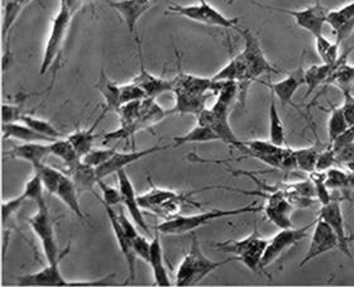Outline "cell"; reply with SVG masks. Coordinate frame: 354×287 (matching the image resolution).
Returning a JSON list of instances; mask_svg holds the SVG:
<instances>
[{"label": "cell", "instance_id": "1", "mask_svg": "<svg viewBox=\"0 0 354 287\" xmlns=\"http://www.w3.org/2000/svg\"><path fill=\"white\" fill-rule=\"evenodd\" d=\"M263 212V205H257L254 204H248V205L242 206V207H236V209H213L209 212H203V213L195 214V215H183L178 214L176 216L171 219H165V221L158 223L156 225L161 234L166 236H183L186 233L195 232L200 227L207 225L212 221H218L221 218L227 216H236L241 214H254Z\"/></svg>", "mask_w": 354, "mask_h": 287}, {"label": "cell", "instance_id": "2", "mask_svg": "<svg viewBox=\"0 0 354 287\" xmlns=\"http://www.w3.org/2000/svg\"><path fill=\"white\" fill-rule=\"evenodd\" d=\"M236 261V257L227 258L224 261H213L205 256L198 237H192V243L187 253L177 267L175 275V286H196L205 280L212 272L223 266Z\"/></svg>", "mask_w": 354, "mask_h": 287}, {"label": "cell", "instance_id": "3", "mask_svg": "<svg viewBox=\"0 0 354 287\" xmlns=\"http://www.w3.org/2000/svg\"><path fill=\"white\" fill-rule=\"evenodd\" d=\"M149 190L138 196L140 205L143 210L152 212L156 215L163 216L165 219H171L181 212L184 204H192L201 207L196 201H192V195L196 192H175L170 189L157 187L149 180Z\"/></svg>", "mask_w": 354, "mask_h": 287}, {"label": "cell", "instance_id": "4", "mask_svg": "<svg viewBox=\"0 0 354 287\" xmlns=\"http://www.w3.org/2000/svg\"><path fill=\"white\" fill-rule=\"evenodd\" d=\"M73 18L74 13L67 7L65 0H59V10L52 19L50 35L44 44V56L39 68L41 76L47 74L56 64H59Z\"/></svg>", "mask_w": 354, "mask_h": 287}, {"label": "cell", "instance_id": "5", "mask_svg": "<svg viewBox=\"0 0 354 287\" xmlns=\"http://www.w3.org/2000/svg\"><path fill=\"white\" fill-rule=\"evenodd\" d=\"M28 223H30V229L33 230V233L37 236L39 242L42 244V250H44V257L47 259V263L59 262L66 257L70 252V247H66L64 250H59L47 201L37 205V212L30 216Z\"/></svg>", "mask_w": 354, "mask_h": 287}, {"label": "cell", "instance_id": "6", "mask_svg": "<svg viewBox=\"0 0 354 287\" xmlns=\"http://www.w3.org/2000/svg\"><path fill=\"white\" fill-rule=\"evenodd\" d=\"M166 15H178V17H184L186 19H190L192 22L234 30L241 21L239 18H229L227 15H223L207 0H199V3L190 4V6H181V4L172 3L167 8Z\"/></svg>", "mask_w": 354, "mask_h": 287}, {"label": "cell", "instance_id": "7", "mask_svg": "<svg viewBox=\"0 0 354 287\" xmlns=\"http://www.w3.org/2000/svg\"><path fill=\"white\" fill-rule=\"evenodd\" d=\"M232 107L228 104L221 103V102H215L212 108H205L204 111L200 113L198 118V123L207 125L212 128L221 140H223L229 147L238 149L239 152L244 154L245 152V145L243 140H238L232 127L229 124V111Z\"/></svg>", "mask_w": 354, "mask_h": 287}, {"label": "cell", "instance_id": "8", "mask_svg": "<svg viewBox=\"0 0 354 287\" xmlns=\"http://www.w3.org/2000/svg\"><path fill=\"white\" fill-rule=\"evenodd\" d=\"M254 4L262 9H267L271 12H279V13L292 17L295 19L296 26L308 30L314 37H317L319 35H323L326 17L330 12V9L323 6L320 0H317L314 6H310L304 9H297V10L286 9V8L270 7V6H263L259 3H254Z\"/></svg>", "mask_w": 354, "mask_h": 287}, {"label": "cell", "instance_id": "9", "mask_svg": "<svg viewBox=\"0 0 354 287\" xmlns=\"http://www.w3.org/2000/svg\"><path fill=\"white\" fill-rule=\"evenodd\" d=\"M236 30L243 38L244 48L242 55L248 67V74L252 82H259V76L262 75L279 74V70L274 68L271 62L266 59L257 36L247 28L242 30L236 27Z\"/></svg>", "mask_w": 354, "mask_h": 287}, {"label": "cell", "instance_id": "10", "mask_svg": "<svg viewBox=\"0 0 354 287\" xmlns=\"http://www.w3.org/2000/svg\"><path fill=\"white\" fill-rule=\"evenodd\" d=\"M315 221H311L308 225L301 227V228H286L280 229V232L272 237L271 239H268V243L266 247L265 254L262 258V268L266 272V268L270 265H272L273 262L280 258L285 252H288L291 247H294L299 242H301L308 237L309 229L314 228ZM268 276V273L266 272Z\"/></svg>", "mask_w": 354, "mask_h": 287}, {"label": "cell", "instance_id": "11", "mask_svg": "<svg viewBox=\"0 0 354 287\" xmlns=\"http://www.w3.org/2000/svg\"><path fill=\"white\" fill-rule=\"evenodd\" d=\"M104 3L111 7L119 17L123 19L129 33L132 35L136 42L140 41L137 35V24L140 18L147 13L149 9L158 4L160 0H103Z\"/></svg>", "mask_w": 354, "mask_h": 287}, {"label": "cell", "instance_id": "12", "mask_svg": "<svg viewBox=\"0 0 354 287\" xmlns=\"http://www.w3.org/2000/svg\"><path fill=\"white\" fill-rule=\"evenodd\" d=\"M333 250H339L338 237L333 232V229L329 227V224L326 221L317 218L309 248L300 262V267H304L314 258L319 257V256Z\"/></svg>", "mask_w": 354, "mask_h": 287}, {"label": "cell", "instance_id": "13", "mask_svg": "<svg viewBox=\"0 0 354 287\" xmlns=\"http://www.w3.org/2000/svg\"><path fill=\"white\" fill-rule=\"evenodd\" d=\"M169 148H174V145H165V146H152L145 148L140 151H132V152H115L108 163H104L96 169V175L99 180H104L105 177L111 176L113 174H117L120 169H126L131 163H137L147 156L155 155L158 152L166 151Z\"/></svg>", "mask_w": 354, "mask_h": 287}, {"label": "cell", "instance_id": "14", "mask_svg": "<svg viewBox=\"0 0 354 287\" xmlns=\"http://www.w3.org/2000/svg\"><path fill=\"white\" fill-rule=\"evenodd\" d=\"M317 218L323 219L329 224L333 232L338 237L339 250L346 256L352 258V250H351L352 237L348 236L347 230H346V221H344L339 201L332 200L329 204L322 205V209L317 213Z\"/></svg>", "mask_w": 354, "mask_h": 287}, {"label": "cell", "instance_id": "15", "mask_svg": "<svg viewBox=\"0 0 354 287\" xmlns=\"http://www.w3.org/2000/svg\"><path fill=\"white\" fill-rule=\"evenodd\" d=\"M102 204H103L105 213L108 215V219L111 223L115 241L118 243L119 250L122 252L123 257L126 259L127 268H128V279H127L126 284L132 282V281L136 280V259H137V256H136L134 250H133L132 242L127 236L126 232L123 230V227L119 221L118 213L114 209V206L108 205V204H104V203H102Z\"/></svg>", "mask_w": 354, "mask_h": 287}, {"label": "cell", "instance_id": "16", "mask_svg": "<svg viewBox=\"0 0 354 287\" xmlns=\"http://www.w3.org/2000/svg\"><path fill=\"white\" fill-rule=\"evenodd\" d=\"M117 177H118L119 190L122 194V204L126 206L127 212L131 215L133 221L137 224V227L148 234L151 230L148 227L147 221H145L143 209L140 207V201H138V195L136 194L132 180L128 176L126 169L118 171Z\"/></svg>", "mask_w": 354, "mask_h": 287}, {"label": "cell", "instance_id": "17", "mask_svg": "<svg viewBox=\"0 0 354 287\" xmlns=\"http://www.w3.org/2000/svg\"><path fill=\"white\" fill-rule=\"evenodd\" d=\"M138 48V57H140V73L134 76L132 82H136L145 93L147 98H157L167 91H174V80L172 79H162L156 75L151 74L143 65L142 59V47L140 41L136 42Z\"/></svg>", "mask_w": 354, "mask_h": 287}, {"label": "cell", "instance_id": "18", "mask_svg": "<svg viewBox=\"0 0 354 287\" xmlns=\"http://www.w3.org/2000/svg\"><path fill=\"white\" fill-rule=\"evenodd\" d=\"M59 262L47 263L37 272L23 275L17 279L19 286H68L70 281L64 277L59 268Z\"/></svg>", "mask_w": 354, "mask_h": 287}, {"label": "cell", "instance_id": "19", "mask_svg": "<svg viewBox=\"0 0 354 287\" xmlns=\"http://www.w3.org/2000/svg\"><path fill=\"white\" fill-rule=\"evenodd\" d=\"M177 68L178 74L172 77L174 91H184L192 94H207L213 93L214 82L212 77H201L195 75L186 74L181 67V56L176 50Z\"/></svg>", "mask_w": 354, "mask_h": 287}, {"label": "cell", "instance_id": "20", "mask_svg": "<svg viewBox=\"0 0 354 287\" xmlns=\"http://www.w3.org/2000/svg\"><path fill=\"white\" fill-rule=\"evenodd\" d=\"M50 155H51V143H46V142L22 143L6 152V156L10 158L30 163L32 169L41 163H44V160Z\"/></svg>", "mask_w": 354, "mask_h": 287}, {"label": "cell", "instance_id": "21", "mask_svg": "<svg viewBox=\"0 0 354 287\" xmlns=\"http://www.w3.org/2000/svg\"><path fill=\"white\" fill-rule=\"evenodd\" d=\"M265 86L271 90L273 95L279 99L283 107L292 105V99L295 96L297 90L303 86L305 84L304 79V70L299 68L294 73L288 74L285 79H282L281 82H272V84H267V82H261Z\"/></svg>", "mask_w": 354, "mask_h": 287}, {"label": "cell", "instance_id": "22", "mask_svg": "<svg viewBox=\"0 0 354 287\" xmlns=\"http://www.w3.org/2000/svg\"><path fill=\"white\" fill-rule=\"evenodd\" d=\"M53 195L57 199L61 200L85 225L88 224L86 216H85V213L82 212V204H80V200H79L80 194L77 192L73 178L68 176L66 172H64V175L61 177Z\"/></svg>", "mask_w": 354, "mask_h": 287}, {"label": "cell", "instance_id": "23", "mask_svg": "<svg viewBox=\"0 0 354 287\" xmlns=\"http://www.w3.org/2000/svg\"><path fill=\"white\" fill-rule=\"evenodd\" d=\"M148 265L153 272V282L155 286H171L172 282L167 270L163 262L162 242H161V233L155 229V236L151 241V250H149V259Z\"/></svg>", "mask_w": 354, "mask_h": 287}, {"label": "cell", "instance_id": "24", "mask_svg": "<svg viewBox=\"0 0 354 287\" xmlns=\"http://www.w3.org/2000/svg\"><path fill=\"white\" fill-rule=\"evenodd\" d=\"M176 103L174 108L169 109L171 114H192L198 117L201 111H204L207 107V99L213 96L214 93H207V94H192V93H184V91H174Z\"/></svg>", "mask_w": 354, "mask_h": 287}, {"label": "cell", "instance_id": "25", "mask_svg": "<svg viewBox=\"0 0 354 287\" xmlns=\"http://www.w3.org/2000/svg\"><path fill=\"white\" fill-rule=\"evenodd\" d=\"M266 238H262L259 234L257 227L252 232L250 236L242 238V239H236V241H224V242H216L213 243V247L223 253L233 254L234 257H242L244 254L250 253L251 250H254L259 243H262Z\"/></svg>", "mask_w": 354, "mask_h": 287}, {"label": "cell", "instance_id": "26", "mask_svg": "<svg viewBox=\"0 0 354 287\" xmlns=\"http://www.w3.org/2000/svg\"><path fill=\"white\" fill-rule=\"evenodd\" d=\"M170 113L167 109H163L156 103L155 98H147L140 103V117L137 125L140 131L151 129L153 125L158 124L163 119L169 117Z\"/></svg>", "mask_w": 354, "mask_h": 287}, {"label": "cell", "instance_id": "27", "mask_svg": "<svg viewBox=\"0 0 354 287\" xmlns=\"http://www.w3.org/2000/svg\"><path fill=\"white\" fill-rule=\"evenodd\" d=\"M96 89L104 98V108L108 111H114L118 114L119 109L122 108V98H120V85L113 82L105 71H100L99 80L96 82Z\"/></svg>", "mask_w": 354, "mask_h": 287}, {"label": "cell", "instance_id": "28", "mask_svg": "<svg viewBox=\"0 0 354 287\" xmlns=\"http://www.w3.org/2000/svg\"><path fill=\"white\" fill-rule=\"evenodd\" d=\"M106 113H108L106 108H104L102 114L97 117V119L93 123L91 127H88L86 129L76 128V131L74 133L67 136V140L73 143V146L77 151V154L82 156V158L93 149L94 142L96 140V127H97L100 120H103L104 117L106 115Z\"/></svg>", "mask_w": 354, "mask_h": 287}, {"label": "cell", "instance_id": "29", "mask_svg": "<svg viewBox=\"0 0 354 287\" xmlns=\"http://www.w3.org/2000/svg\"><path fill=\"white\" fill-rule=\"evenodd\" d=\"M65 172L73 178L75 186H76V189H77L80 195L82 192H86L95 194L94 189H95V185H97V181H99L97 175H96V169L85 165L82 161L73 169H66Z\"/></svg>", "mask_w": 354, "mask_h": 287}, {"label": "cell", "instance_id": "30", "mask_svg": "<svg viewBox=\"0 0 354 287\" xmlns=\"http://www.w3.org/2000/svg\"><path fill=\"white\" fill-rule=\"evenodd\" d=\"M3 137L4 140L8 138H13V140H21L23 143H28V142H46V143H51L53 140L50 137H46L41 133L33 131L30 127L24 124L22 122H17V123H6L3 124Z\"/></svg>", "mask_w": 354, "mask_h": 287}, {"label": "cell", "instance_id": "31", "mask_svg": "<svg viewBox=\"0 0 354 287\" xmlns=\"http://www.w3.org/2000/svg\"><path fill=\"white\" fill-rule=\"evenodd\" d=\"M221 140L219 136L207 125H195L189 132L185 133L184 136H176L172 138L174 148L189 145V143H209V142H216Z\"/></svg>", "mask_w": 354, "mask_h": 287}, {"label": "cell", "instance_id": "32", "mask_svg": "<svg viewBox=\"0 0 354 287\" xmlns=\"http://www.w3.org/2000/svg\"><path fill=\"white\" fill-rule=\"evenodd\" d=\"M333 71H334V64H324V62L322 65H313L308 70H304L305 85L308 88L305 98H309L315 89L328 82Z\"/></svg>", "mask_w": 354, "mask_h": 287}, {"label": "cell", "instance_id": "33", "mask_svg": "<svg viewBox=\"0 0 354 287\" xmlns=\"http://www.w3.org/2000/svg\"><path fill=\"white\" fill-rule=\"evenodd\" d=\"M268 122H270V140L273 145L285 147L286 145V133H285V125L280 117V111L276 103V96L271 93V102L268 108Z\"/></svg>", "mask_w": 354, "mask_h": 287}, {"label": "cell", "instance_id": "34", "mask_svg": "<svg viewBox=\"0 0 354 287\" xmlns=\"http://www.w3.org/2000/svg\"><path fill=\"white\" fill-rule=\"evenodd\" d=\"M351 50L346 51L334 64V71L328 79V84H335L339 89L351 88L354 84V66L348 65L347 59Z\"/></svg>", "mask_w": 354, "mask_h": 287}, {"label": "cell", "instance_id": "35", "mask_svg": "<svg viewBox=\"0 0 354 287\" xmlns=\"http://www.w3.org/2000/svg\"><path fill=\"white\" fill-rule=\"evenodd\" d=\"M51 155L65 163L66 169H73L82 163V156L77 154L73 143L67 138H59L51 142Z\"/></svg>", "mask_w": 354, "mask_h": 287}, {"label": "cell", "instance_id": "36", "mask_svg": "<svg viewBox=\"0 0 354 287\" xmlns=\"http://www.w3.org/2000/svg\"><path fill=\"white\" fill-rule=\"evenodd\" d=\"M21 122L30 127L33 131L41 133V134H44L46 137H50L52 140L62 138V133L57 131L56 127L52 124L51 122L44 120V119L42 118H38V117H35L33 114L24 113L22 115V118H21Z\"/></svg>", "mask_w": 354, "mask_h": 287}, {"label": "cell", "instance_id": "37", "mask_svg": "<svg viewBox=\"0 0 354 287\" xmlns=\"http://www.w3.org/2000/svg\"><path fill=\"white\" fill-rule=\"evenodd\" d=\"M319 149L317 147L297 148L295 149L296 166L297 169L311 174L317 171V158H319Z\"/></svg>", "mask_w": 354, "mask_h": 287}, {"label": "cell", "instance_id": "38", "mask_svg": "<svg viewBox=\"0 0 354 287\" xmlns=\"http://www.w3.org/2000/svg\"><path fill=\"white\" fill-rule=\"evenodd\" d=\"M315 38V50L319 55V57L324 64H335L337 59H339V44L330 42L328 38H325L323 35H319Z\"/></svg>", "mask_w": 354, "mask_h": 287}, {"label": "cell", "instance_id": "39", "mask_svg": "<svg viewBox=\"0 0 354 287\" xmlns=\"http://www.w3.org/2000/svg\"><path fill=\"white\" fill-rule=\"evenodd\" d=\"M348 128L347 120L343 114V111L340 107H332L330 111V117L328 120V138H329V145H332L334 140L339 137L342 133Z\"/></svg>", "mask_w": 354, "mask_h": 287}, {"label": "cell", "instance_id": "40", "mask_svg": "<svg viewBox=\"0 0 354 287\" xmlns=\"http://www.w3.org/2000/svg\"><path fill=\"white\" fill-rule=\"evenodd\" d=\"M44 192H46V189L42 184L41 177L38 176L36 172H33L32 177L24 185V190L22 192L24 198L37 206L42 203H46Z\"/></svg>", "mask_w": 354, "mask_h": 287}, {"label": "cell", "instance_id": "41", "mask_svg": "<svg viewBox=\"0 0 354 287\" xmlns=\"http://www.w3.org/2000/svg\"><path fill=\"white\" fill-rule=\"evenodd\" d=\"M352 18H354V1L348 3L339 9L330 10L326 17V23L330 26L333 32L335 33L344 23L347 22L348 19H352Z\"/></svg>", "mask_w": 354, "mask_h": 287}, {"label": "cell", "instance_id": "42", "mask_svg": "<svg viewBox=\"0 0 354 287\" xmlns=\"http://www.w3.org/2000/svg\"><path fill=\"white\" fill-rule=\"evenodd\" d=\"M30 95H24L23 93L17 95L15 103L3 104V124L6 123H17L21 122L24 111H23V104L27 98Z\"/></svg>", "mask_w": 354, "mask_h": 287}, {"label": "cell", "instance_id": "43", "mask_svg": "<svg viewBox=\"0 0 354 287\" xmlns=\"http://www.w3.org/2000/svg\"><path fill=\"white\" fill-rule=\"evenodd\" d=\"M310 180L314 185V190H315V196H317V201L325 205L329 204L332 201L333 198L329 192V187L325 184V171H314L310 174Z\"/></svg>", "mask_w": 354, "mask_h": 287}, {"label": "cell", "instance_id": "44", "mask_svg": "<svg viewBox=\"0 0 354 287\" xmlns=\"http://www.w3.org/2000/svg\"><path fill=\"white\" fill-rule=\"evenodd\" d=\"M24 201H27V199L24 198V195L21 194L19 196L13 198V199L4 200L3 204H1V218H3V229L6 230L8 228V225L13 221L15 215L19 212V209L22 207Z\"/></svg>", "mask_w": 354, "mask_h": 287}, {"label": "cell", "instance_id": "45", "mask_svg": "<svg viewBox=\"0 0 354 287\" xmlns=\"http://www.w3.org/2000/svg\"><path fill=\"white\" fill-rule=\"evenodd\" d=\"M115 152H117L115 148H96V149L93 148L88 154L82 157V161L88 166L97 169L99 166L108 163Z\"/></svg>", "mask_w": 354, "mask_h": 287}, {"label": "cell", "instance_id": "46", "mask_svg": "<svg viewBox=\"0 0 354 287\" xmlns=\"http://www.w3.org/2000/svg\"><path fill=\"white\" fill-rule=\"evenodd\" d=\"M325 184L332 190L348 189V172L339 169H326L325 171Z\"/></svg>", "mask_w": 354, "mask_h": 287}, {"label": "cell", "instance_id": "47", "mask_svg": "<svg viewBox=\"0 0 354 287\" xmlns=\"http://www.w3.org/2000/svg\"><path fill=\"white\" fill-rule=\"evenodd\" d=\"M120 98H122V105H124L133 102L145 100L147 99V95L136 82H131L120 85Z\"/></svg>", "mask_w": 354, "mask_h": 287}, {"label": "cell", "instance_id": "48", "mask_svg": "<svg viewBox=\"0 0 354 287\" xmlns=\"http://www.w3.org/2000/svg\"><path fill=\"white\" fill-rule=\"evenodd\" d=\"M266 218L274 224L277 228L286 229L292 228L294 224L291 221V214L281 212L277 209H273L271 206L263 205Z\"/></svg>", "mask_w": 354, "mask_h": 287}, {"label": "cell", "instance_id": "49", "mask_svg": "<svg viewBox=\"0 0 354 287\" xmlns=\"http://www.w3.org/2000/svg\"><path fill=\"white\" fill-rule=\"evenodd\" d=\"M97 186L100 189V192L103 194V199L102 198H97L100 203L104 204H108V205L115 206L122 204V194L120 190L113 187L111 185L105 184L104 180H99L97 181Z\"/></svg>", "mask_w": 354, "mask_h": 287}, {"label": "cell", "instance_id": "50", "mask_svg": "<svg viewBox=\"0 0 354 287\" xmlns=\"http://www.w3.org/2000/svg\"><path fill=\"white\" fill-rule=\"evenodd\" d=\"M133 250L137 258H140L142 261H145L148 263L149 259V250H151V241H148L146 237L138 234L132 239Z\"/></svg>", "mask_w": 354, "mask_h": 287}, {"label": "cell", "instance_id": "51", "mask_svg": "<svg viewBox=\"0 0 354 287\" xmlns=\"http://www.w3.org/2000/svg\"><path fill=\"white\" fill-rule=\"evenodd\" d=\"M343 91V96H344V100L342 104V111L343 114L346 117L348 125L354 124V96L351 93V88H343L340 89Z\"/></svg>", "mask_w": 354, "mask_h": 287}, {"label": "cell", "instance_id": "52", "mask_svg": "<svg viewBox=\"0 0 354 287\" xmlns=\"http://www.w3.org/2000/svg\"><path fill=\"white\" fill-rule=\"evenodd\" d=\"M335 163H337V161H335V151L329 145L324 152H320V155H319L317 171H323L324 172L326 169H332Z\"/></svg>", "mask_w": 354, "mask_h": 287}, {"label": "cell", "instance_id": "53", "mask_svg": "<svg viewBox=\"0 0 354 287\" xmlns=\"http://www.w3.org/2000/svg\"><path fill=\"white\" fill-rule=\"evenodd\" d=\"M334 151H335V161L338 165L354 163V143H349Z\"/></svg>", "mask_w": 354, "mask_h": 287}, {"label": "cell", "instance_id": "54", "mask_svg": "<svg viewBox=\"0 0 354 287\" xmlns=\"http://www.w3.org/2000/svg\"><path fill=\"white\" fill-rule=\"evenodd\" d=\"M349 143H354V124L348 125V128L344 131V133H342L330 146L334 149H338V148L343 147V146L349 145Z\"/></svg>", "mask_w": 354, "mask_h": 287}, {"label": "cell", "instance_id": "55", "mask_svg": "<svg viewBox=\"0 0 354 287\" xmlns=\"http://www.w3.org/2000/svg\"><path fill=\"white\" fill-rule=\"evenodd\" d=\"M84 1H86V0H65L67 7L70 8V10L74 15L79 10V8L82 7V4H84Z\"/></svg>", "mask_w": 354, "mask_h": 287}, {"label": "cell", "instance_id": "56", "mask_svg": "<svg viewBox=\"0 0 354 287\" xmlns=\"http://www.w3.org/2000/svg\"><path fill=\"white\" fill-rule=\"evenodd\" d=\"M12 1H17V3H19V4H23L24 7H27V6H28L30 3H32V1H37L38 4H39L41 7L46 8L42 0H12Z\"/></svg>", "mask_w": 354, "mask_h": 287}, {"label": "cell", "instance_id": "57", "mask_svg": "<svg viewBox=\"0 0 354 287\" xmlns=\"http://www.w3.org/2000/svg\"><path fill=\"white\" fill-rule=\"evenodd\" d=\"M346 167H347L349 171H352V172H354V163H349L346 165Z\"/></svg>", "mask_w": 354, "mask_h": 287}, {"label": "cell", "instance_id": "58", "mask_svg": "<svg viewBox=\"0 0 354 287\" xmlns=\"http://www.w3.org/2000/svg\"><path fill=\"white\" fill-rule=\"evenodd\" d=\"M349 185H351V189L354 190V172L351 175V181H349Z\"/></svg>", "mask_w": 354, "mask_h": 287}, {"label": "cell", "instance_id": "59", "mask_svg": "<svg viewBox=\"0 0 354 287\" xmlns=\"http://www.w3.org/2000/svg\"><path fill=\"white\" fill-rule=\"evenodd\" d=\"M234 1H236V0H228V6H232Z\"/></svg>", "mask_w": 354, "mask_h": 287}]
</instances>
